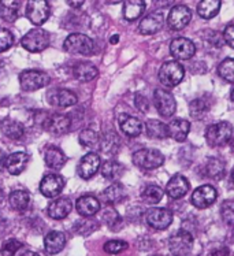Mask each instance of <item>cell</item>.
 <instances>
[{"instance_id":"6da1fadb","label":"cell","mask_w":234,"mask_h":256,"mask_svg":"<svg viewBox=\"0 0 234 256\" xmlns=\"http://www.w3.org/2000/svg\"><path fill=\"white\" fill-rule=\"evenodd\" d=\"M132 160L137 168H146V170H154L160 168L164 162V156L160 151L154 148H142L133 154Z\"/></svg>"},{"instance_id":"7a4b0ae2","label":"cell","mask_w":234,"mask_h":256,"mask_svg":"<svg viewBox=\"0 0 234 256\" xmlns=\"http://www.w3.org/2000/svg\"><path fill=\"white\" fill-rule=\"evenodd\" d=\"M233 137V126L229 122H218L210 125L206 130V140L211 146H220L228 144Z\"/></svg>"},{"instance_id":"3957f363","label":"cell","mask_w":234,"mask_h":256,"mask_svg":"<svg viewBox=\"0 0 234 256\" xmlns=\"http://www.w3.org/2000/svg\"><path fill=\"white\" fill-rule=\"evenodd\" d=\"M64 50L76 55H90L94 51V40L82 33H73L63 42Z\"/></svg>"},{"instance_id":"277c9868","label":"cell","mask_w":234,"mask_h":256,"mask_svg":"<svg viewBox=\"0 0 234 256\" xmlns=\"http://www.w3.org/2000/svg\"><path fill=\"white\" fill-rule=\"evenodd\" d=\"M51 37L44 29H32L22 37L21 46L30 52H42L50 46Z\"/></svg>"},{"instance_id":"5b68a950","label":"cell","mask_w":234,"mask_h":256,"mask_svg":"<svg viewBox=\"0 0 234 256\" xmlns=\"http://www.w3.org/2000/svg\"><path fill=\"white\" fill-rule=\"evenodd\" d=\"M185 76V70L177 60H168L162 64L159 70V80L164 86H177Z\"/></svg>"},{"instance_id":"8992f818","label":"cell","mask_w":234,"mask_h":256,"mask_svg":"<svg viewBox=\"0 0 234 256\" xmlns=\"http://www.w3.org/2000/svg\"><path fill=\"white\" fill-rule=\"evenodd\" d=\"M48 82H50L48 74H46L44 72H38V70H25L20 76L21 88L26 92L38 90V89L47 86Z\"/></svg>"},{"instance_id":"52a82bcc","label":"cell","mask_w":234,"mask_h":256,"mask_svg":"<svg viewBox=\"0 0 234 256\" xmlns=\"http://www.w3.org/2000/svg\"><path fill=\"white\" fill-rule=\"evenodd\" d=\"M193 246V237L186 230H178L168 238V250L174 256H186Z\"/></svg>"},{"instance_id":"ba28073f","label":"cell","mask_w":234,"mask_h":256,"mask_svg":"<svg viewBox=\"0 0 234 256\" xmlns=\"http://www.w3.org/2000/svg\"><path fill=\"white\" fill-rule=\"evenodd\" d=\"M154 103H155L156 110L162 116L168 118V116L176 114V111H177L176 99L166 89H156L155 94H154Z\"/></svg>"},{"instance_id":"9c48e42d","label":"cell","mask_w":234,"mask_h":256,"mask_svg":"<svg viewBox=\"0 0 234 256\" xmlns=\"http://www.w3.org/2000/svg\"><path fill=\"white\" fill-rule=\"evenodd\" d=\"M50 14H51L50 4H48V2H44V0H33V2H29L26 6L28 20L37 26H40L47 21L50 18Z\"/></svg>"},{"instance_id":"30bf717a","label":"cell","mask_w":234,"mask_h":256,"mask_svg":"<svg viewBox=\"0 0 234 256\" xmlns=\"http://www.w3.org/2000/svg\"><path fill=\"white\" fill-rule=\"evenodd\" d=\"M190 20H192V12L189 10V7L185 4H177L168 12L167 24L172 30H181L188 26Z\"/></svg>"},{"instance_id":"8fae6325","label":"cell","mask_w":234,"mask_h":256,"mask_svg":"<svg viewBox=\"0 0 234 256\" xmlns=\"http://www.w3.org/2000/svg\"><path fill=\"white\" fill-rule=\"evenodd\" d=\"M216 189L211 186V185H203V186H198V189H194L190 198V202L196 207V208L204 210L208 208L210 206H212L216 200Z\"/></svg>"},{"instance_id":"7c38bea8","label":"cell","mask_w":234,"mask_h":256,"mask_svg":"<svg viewBox=\"0 0 234 256\" xmlns=\"http://www.w3.org/2000/svg\"><path fill=\"white\" fill-rule=\"evenodd\" d=\"M146 220L156 230H164L172 225V212L167 208H151L146 211Z\"/></svg>"},{"instance_id":"4fadbf2b","label":"cell","mask_w":234,"mask_h":256,"mask_svg":"<svg viewBox=\"0 0 234 256\" xmlns=\"http://www.w3.org/2000/svg\"><path fill=\"white\" fill-rule=\"evenodd\" d=\"M170 52L176 59H190L196 52V46L186 37H177L170 44Z\"/></svg>"},{"instance_id":"5bb4252c","label":"cell","mask_w":234,"mask_h":256,"mask_svg":"<svg viewBox=\"0 0 234 256\" xmlns=\"http://www.w3.org/2000/svg\"><path fill=\"white\" fill-rule=\"evenodd\" d=\"M100 163H102V159H100L98 154H94V152L86 154L80 160V164H78V174H80V177L84 178V180H89V178L94 177V174L99 172V168H102Z\"/></svg>"},{"instance_id":"9a60e30c","label":"cell","mask_w":234,"mask_h":256,"mask_svg":"<svg viewBox=\"0 0 234 256\" xmlns=\"http://www.w3.org/2000/svg\"><path fill=\"white\" fill-rule=\"evenodd\" d=\"M64 188V180L59 174H48L40 182V192L46 198H55Z\"/></svg>"},{"instance_id":"2e32d148","label":"cell","mask_w":234,"mask_h":256,"mask_svg":"<svg viewBox=\"0 0 234 256\" xmlns=\"http://www.w3.org/2000/svg\"><path fill=\"white\" fill-rule=\"evenodd\" d=\"M189 188H190V184L186 178L181 174H177L167 182L166 194L172 199H181L188 194Z\"/></svg>"},{"instance_id":"e0dca14e","label":"cell","mask_w":234,"mask_h":256,"mask_svg":"<svg viewBox=\"0 0 234 256\" xmlns=\"http://www.w3.org/2000/svg\"><path fill=\"white\" fill-rule=\"evenodd\" d=\"M77 94L68 89H52L48 92V102L50 104L56 107H70L77 103Z\"/></svg>"},{"instance_id":"ac0fdd59","label":"cell","mask_w":234,"mask_h":256,"mask_svg":"<svg viewBox=\"0 0 234 256\" xmlns=\"http://www.w3.org/2000/svg\"><path fill=\"white\" fill-rule=\"evenodd\" d=\"M44 126H46V129H48L54 134H64L70 129L72 120H70L68 115L54 114L46 118Z\"/></svg>"},{"instance_id":"d6986e66","label":"cell","mask_w":234,"mask_h":256,"mask_svg":"<svg viewBox=\"0 0 234 256\" xmlns=\"http://www.w3.org/2000/svg\"><path fill=\"white\" fill-rule=\"evenodd\" d=\"M164 25V16L162 12H151L140 22V32L142 34H155Z\"/></svg>"},{"instance_id":"ffe728a7","label":"cell","mask_w":234,"mask_h":256,"mask_svg":"<svg viewBox=\"0 0 234 256\" xmlns=\"http://www.w3.org/2000/svg\"><path fill=\"white\" fill-rule=\"evenodd\" d=\"M29 159L30 158H29V155L26 152H14V154L8 155V158L6 159V168L12 176H18V174H21L25 170Z\"/></svg>"},{"instance_id":"44dd1931","label":"cell","mask_w":234,"mask_h":256,"mask_svg":"<svg viewBox=\"0 0 234 256\" xmlns=\"http://www.w3.org/2000/svg\"><path fill=\"white\" fill-rule=\"evenodd\" d=\"M120 130L125 133L126 136L129 137H137L140 136L142 130H144V125L138 118H134L132 115L124 114L120 115Z\"/></svg>"},{"instance_id":"7402d4cb","label":"cell","mask_w":234,"mask_h":256,"mask_svg":"<svg viewBox=\"0 0 234 256\" xmlns=\"http://www.w3.org/2000/svg\"><path fill=\"white\" fill-rule=\"evenodd\" d=\"M190 130V124L186 120H182V118H177V120H172L168 125H167V132H168V136L174 138L176 142H182L186 140L188 133Z\"/></svg>"},{"instance_id":"603a6c76","label":"cell","mask_w":234,"mask_h":256,"mask_svg":"<svg viewBox=\"0 0 234 256\" xmlns=\"http://www.w3.org/2000/svg\"><path fill=\"white\" fill-rule=\"evenodd\" d=\"M76 208L82 216H94L100 210V202L92 194H85L77 200Z\"/></svg>"},{"instance_id":"cb8c5ba5","label":"cell","mask_w":234,"mask_h":256,"mask_svg":"<svg viewBox=\"0 0 234 256\" xmlns=\"http://www.w3.org/2000/svg\"><path fill=\"white\" fill-rule=\"evenodd\" d=\"M72 208H73V204H72L70 199H68V198L56 199L48 206V215L52 220H63L70 214Z\"/></svg>"},{"instance_id":"d4e9b609","label":"cell","mask_w":234,"mask_h":256,"mask_svg":"<svg viewBox=\"0 0 234 256\" xmlns=\"http://www.w3.org/2000/svg\"><path fill=\"white\" fill-rule=\"evenodd\" d=\"M66 246V236L62 232H51L46 236L44 246L50 255H56Z\"/></svg>"},{"instance_id":"484cf974","label":"cell","mask_w":234,"mask_h":256,"mask_svg":"<svg viewBox=\"0 0 234 256\" xmlns=\"http://www.w3.org/2000/svg\"><path fill=\"white\" fill-rule=\"evenodd\" d=\"M74 77L81 82H89L98 77L99 70L90 62H80L73 68Z\"/></svg>"},{"instance_id":"4316f807","label":"cell","mask_w":234,"mask_h":256,"mask_svg":"<svg viewBox=\"0 0 234 256\" xmlns=\"http://www.w3.org/2000/svg\"><path fill=\"white\" fill-rule=\"evenodd\" d=\"M21 2H0V16L6 22H16L20 16Z\"/></svg>"},{"instance_id":"83f0119b","label":"cell","mask_w":234,"mask_h":256,"mask_svg":"<svg viewBox=\"0 0 234 256\" xmlns=\"http://www.w3.org/2000/svg\"><path fill=\"white\" fill-rule=\"evenodd\" d=\"M46 163H47L48 168H55V170H59L64 166V163L68 160L66 155L63 154V151H60L56 146H50L47 151H46Z\"/></svg>"},{"instance_id":"f1b7e54d","label":"cell","mask_w":234,"mask_h":256,"mask_svg":"<svg viewBox=\"0 0 234 256\" xmlns=\"http://www.w3.org/2000/svg\"><path fill=\"white\" fill-rule=\"evenodd\" d=\"M125 188L120 184H112L103 192V200L110 206L120 203L122 200L125 199Z\"/></svg>"},{"instance_id":"f546056e","label":"cell","mask_w":234,"mask_h":256,"mask_svg":"<svg viewBox=\"0 0 234 256\" xmlns=\"http://www.w3.org/2000/svg\"><path fill=\"white\" fill-rule=\"evenodd\" d=\"M100 151L106 155H114L115 152L120 148V138L115 134V132H107L102 138H100Z\"/></svg>"},{"instance_id":"4dcf8cb0","label":"cell","mask_w":234,"mask_h":256,"mask_svg":"<svg viewBox=\"0 0 234 256\" xmlns=\"http://www.w3.org/2000/svg\"><path fill=\"white\" fill-rule=\"evenodd\" d=\"M146 2H141V0H137V2H125L124 3V18L126 21H134L138 16L146 11Z\"/></svg>"},{"instance_id":"1f68e13d","label":"cell","mask_w":234,"mask_h":256,"mask_svg":"<svg viewBox=\"0 0 234 256\" xmlns=\"http://www.w3.org/2000/svg\"><path fill=\"white\" fill-rule=\"evenodd\" d=\"M0 129L4 133L6 137L12 138V140H18L24 136V125L12 120H4L0 125Z\"/></svg>"},{"instance_id":"d6a6232c","label":"cell","mask_w":234,"mask_h":256,"mask_svg":"<svg viewBox=\"0 0 234 256\" xmlns=\"http://www.w3.org/2000/svg\"><path fill=\"white\" fill-rule=\"evenodd\" d=\"M10 206L16 211H25L30 203V194L26 190H14L8 198Z\"/></svg>"},{"instance_id":"836d02e7","label":"cell","mask_w":234,"mask_h":256,"mask_svg":"<svg viewBox=\"0 0 234 256\" xmlns=\"http://www.w3.org/2000/svg\"><path fill=\"white\" fill-rule=\"evenodd\" d=\"M222 3L218 2V0H204V2H200L198 6V16L204 18V20H210V18H214V16L218 14L219 8H220Z\"/></svg>"},{"instance_id":"e575fe53","label":"cell","mask_w":234,"mask_h":256,"mask_svg":"<svg viewBox=\"0 0 234 256\" xmlns=\"http://www.w3.org/2000/svg\"><path fill=\"white\" fill-rule=\"evenodd\" d=\"M146 130L148 137H151V138H166L168 136L167 125L160 120H150L146 124Z\"/></svg>"},{"instance_id":"d590c367","label":"cell","mask_w":234,"mask_h":256,"mask_svg":"<svg viewBox=\"0 0 234 256\" xmlns=\"http://www.w3.org/2000/svg\"><path fill=\"white\" fill-rule=\"evenodd\" d=\"M102 176L107 180H118L124 172L122 164H120L115 160H107L102 164Z\"/></svg>"},{"instance_id":"8d00e7d4","label":"cell","mask_w":234,"mask_h":256,"mask_svg":"<svg viewBox=\"0 0 234 256\" xmlns=\"http://www.w3.org/2000/svg\"><path fill=\"white\" fill-rule=\"evenodd\" d=\"M163 198V190L158 185H148L141 194V199L146 204H158Z\"/></svg>"},{"instance_id":"74e56055","label":"cell","mask_w":234,"mask_h":256,"mask_svg":"<svg viewBox=\"0 0 234 256\" xmlns=\"http://www.w3.org/2000/svg\"><path fill=\"white\" fill-rule=\"evenodd\" d=\"M206 170H207L208 177L219 180V178L224 177V162H222L220 159H216V158H211V159H208Z\"/></svg>"},{"instance_id":"f35d334b","label":"cell","mask_w":234,"mask_h":256,"mask_svg":"<svg viewBox=\"0 0 234 256\" xmlns=\"http://www.w3.org/2000/svg\"><path fill=\"white\" fill-rule=\"evenodd\" d=\"M218 74L228 82H234V59L226 58L224 60L219 63Z\"/></svg>"},{"instance_id":"ab89813d","label":"cell","mask_w":234,"mask_h":256,"mask_svg":"<svg viewBox=\"0 0 234 256\" xmlns=\"http://www.w3.org/2000/svg\"><path fill=\"white\" fill-rule=\"evenodd\" d=\"M78 140L81 142V146H86V148H94L98 146V144L100 142L99 134L96 133L92 129H84L81 133H80V137Z\"/></svg>"},{"instance_id":"60d3db41","label":"cell","mask_w":234,"mask_h":256,"mask_svg":"<svg viewBox=\"0 0 234 256\" xmlns=\"http://www.w3.org/2000/svg\"><path fill=\"white\" fill-rule=\"evenodd\" d=\"M220 215L228 225H234V199L224 200L220 206Z\"/></svg>"},{"instance_id":"b9f144b4","label":"cell","mask_w":234,"mask_h":256,"mask_svg":"<svg viewBox=\"0 0 234 256\" xmlns=\"http://www.w3.org/2000/svg\"><path fill=\"white\" fill-rule=\"evenodd\" d=\"M189 108H190V115L193 118H203L204 114H207L208 104L206 103V100L194 99L189 106Z\"/></svg>"},{"instance_id":"7bdbcfd3","label":"cell","mask_w":234,"mask_h":256,"mask_svg":"<svg viewBox=\"0 0 234 256\" xmlns=\"http://www.w3.org/2000/svg\"><path fill=\"white\" fill-rule=\"evenodd\" d=\"M14 44V36L10 30L0 28V54L10 50Z\"/></svg>"},{"instance_id":"ee69618b","label":"cell","mask_w":234,"mask_h":256,"mask_svg":"<svg viewBox=\"0 0 234 256\" xmlns=\"http://www.w3.org/2000/svg\"><path fill=\"white\" fill-rule=\"evenodd\" d=\"M126 248H128V244L120 240H111L104 244V251L111 255H118L122 251H125Z\"/></svg>"},{"instance_id":"f6af8a7d","label":"cell","mask_w":234,"mask_h":256,"mask_svg":"<svg viewBox=\"0 0 234 256\" xmlns=\"http://www.w3.org/2000/svg\"><path fill=\"white\" fill-rule=\"evenodd\" d=\"M21 246L22 242H20L18 240H14V238L4 241V244L2 246V250H0V256H14V254H16Z\"/></svg>"},{"instance_id":"bcb514c9","label":"cell","mask_w":234,"mask_h":256,"mask_svg":"<svg viewBox=\"0 0 234 256\" xmlns=\"http://www.w3.org/2000/svg\"><path fill=\"white\" fill-rule=\"evenodd\" d=\"M134 103H136V107H137L138 111H141V112H146L148 108H150V104H148V100H146V98L140 94H137L134 96Z\"/></svg>"},{"instance_id":"7dc6e473","label":"cell","mask_w":234,"mask_h":256,"mask_svg":"<svg viewBox=\"0 0 234 256\" xmlns=\"http://www.w3.org/2000/svg\"><path fill=\"white\" fill-rule=\"evenodd\" d=\"M224 40L234 50V25H228L224 30Z\"/></svg>"},{"instance_id":"c3c4849f","label":"cell","mask_w":234,"mask_h":256,"mask_svg":"<svg viewBox=\"0 0 234 256\" xmlns=\"http://www.w3.org/2000/svg\"><path fill=\"white\" fill-rule=\"evenodd\" d=\"M104 220H107V224H108L110 226H112V224H115V222H118V220H120V215L116 214V211H115V210L110 208L108 211L106 212V215H104Z\"/></svg>"},{"instance_id":"681fc988","label":"cell","mask_w":234,"mask_h":256,"mask_svg":"<svg viewBox=\"0 0 234 256\" xmlns=\"http://www.w3.org/2000/svg\"><path fill=\"white\" fill-rule=\"evenodd\" d=\"M230 251L226 248V246H222V248H218L215 251L211 252V256H229Z\"/></svg>"},{"instance_id":"f907efd6","label":"cell","mask_w":234,"mask_h":256,"mask_svg":"<svg viewBox=\"0 0 234 256\" xmlns=\"http://www.w3.org/2000/svg\"><path fill=\"white\" fill-rule=\"evenodd\" d=\"M84 4V2H68V6L72 7H81Z\"/></svg>"},{"instance_id":"816d5d0a","label":"cell","mask_w":234,"mask_h":256,"mask_svg":"<svg viewBox=\"0 0 234 256\" xmlns=\"http://www.w3.org/2000/svg\"><path fill=\"white\" fill-rule=\"evenodd\" d=\"M110 42H111V44H116V42H118V34H115L114 37H111V38H110Z\"/></svg>"},{"instance_id":"f5cc1de1","label":"cell","mask_w":234,"mask_h":256,"mask_svg":"<svg viewBox=\"0 0 234 256\" xmlns=\"http://www.w3.org/2000/svg\"><path fill=\"white\" fill-rule=\"evenodd\" d=\"M22 256H40L38 254H36V252H25Z\"/></svg>"},{"instance_id":"db71d44e","label":"cell","mask_w":234,"mask_h":256,"mask_svg":"<svg viewBox=\"0 0 234 256\" xmlns=\"http://www.w3.org/2000/svg\"><path fill=\"white\" fill-rule=\"evenodd\" d=\"M3 198H4V190H3V188H2V185H0V203H2V200H3Z\"/></svg>"},{"instance_id":"11a10c76","label":"cell","mask_w":234,"mask_h":256,"mask_svg":"<svg viewBox=\"0 0 234 256\" xmlns=\"http://www.w3.org/2000/svg\"><path fill=\"white\" fill-rule=\"evenodd\" d=\"M2 164H3V152L0 151V170H2Z\"/></svg>"},{"instance_id":"9f6ffc18","label":"cell","mask_w":234,"mask_h":256,"mask_svg":"<svg viewBox=\"0 0 234 256\" xmlns=\"http://www.w3.org/2000/svg\"><path fill=\"white\" fill-rule=\"evenodd\" d=\"M232 181L234 182V168H233V170H232Z\"/></svg>"},{"instance_id":"6f0895ef","label":"cell","mask_w":234,"mask_h":256,"mask_svg":"<svg viewBox=\"0 0 234 256\" xmlns=\"http://www.w3.org/2000/svg\"><path fill=\"white\" fill-rule=\"evenodd\" d=\"M232 100H233V102H234V88L232 89Z\"/></svg>"},{"instance_id":"680465c9","label":"cell","mask_w":234,"mask_h":256,"mask_svg":"<svg viewBox=\"0 0 234 256\" xmlns=\"http://www.w3.org/2000/svg\"><path fill=\"white\" fill-rule=\"evenodd\" d=\"M232 236H233V240H234V232H233V234H232Z\"/></svg>"}]
</instances>
